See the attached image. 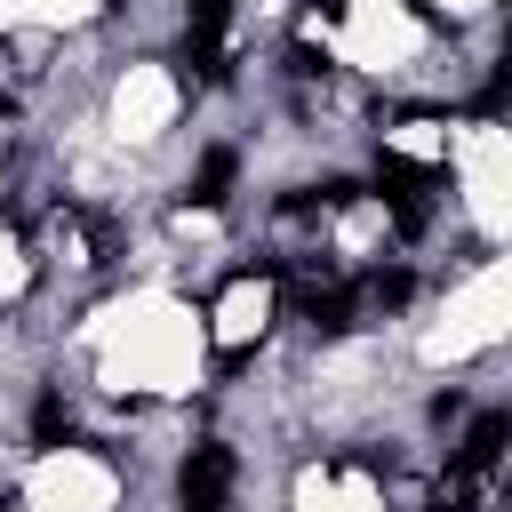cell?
Returning a JSON list of instances; mask_svg holds the SVG:
<instances>
[{
    "instance_id": "6da1fadb",
    "label": "cell",
    "mask_w": 512,
    "mask_h": 512,
    "mask_svg": "<svg viewBox=\"0 0 512 512\" xmlns=\"http://www.w3.org/2000/svg\"><path fill=\"white\" fill-rule=\"evenodd\" d=\"M232 448L224 440H200L192 456H184V472H176V496H184V512H224L232 504Z\"/></svg>"
},
{
    "instance_id": "7a4b0ae2",
    "label": "cell",
    "mask_w": 512,
    "mask_h": 512,
    "mask_svg": "<svg viewBox=\"0 0 512 512\" xmlns=\"http://www.w3.org/2000/svg\"><path fill=\"white\" fill-rule=\"evenodd\" d=\"M432 184H440L432 168H416V160H400V152H376V192L392 200L400 232H424V192H432Z\"/></svg>"
},
{
    "instance_id": "3957f363",
    "label": "cell",
    "mask_w": 512,
    "mask_h": 512,
    "mask_svg": "<svg viewBox=\"0 0 512 512\" xmlns=\"http://www.w3.org/2000/svg\"><path fill=\"white\" fill-rule=\"evenodd\" d=\"M224 16H232V0H192V16H184V64L192 72H224Z\"/></svg>"
},
{
    "instance_id": "277c9868",
    "label": "cell",
    "mask_w": 512,
    "mask_h": 512,
    "mask_svg": "<svg viewBox=\"0 0 512 512\" xmlns=\"http://www.w3.org/2000/svg\"><path fill=\"white\" fill-rule=\"evenodd\" d=\"M504 448H512V416L504 408H480L472 432H464V448H456V472H496Z\"/></svg>"
},
{
    "instance_id": "5b68a950",
    "label": "cell",
    "mask_w": 512,
    "mask_h": 512,
    "mask_svg": "<svg viewBox=\"0 0 512 512\" xmlns=\"http://www.w3.org/2000/svg\"><path fill=\"white\" fill-rule=\"evenodd\" d=\"M352 312H360V296H352V288H304V320H312L320 336H344V328H352Z\"/></svg>"
},
{
    "instance_id": "8992f818",
    "label": "cell",
    "mask_w": 512,
    "mask_h": 512,
    "mask_svg": "<svg viewBox=\"0 0 512 512\" xmlns=\"http://www.w3.org/2000/svg\"><path fill=\"white\" fill-rule=\"evenodd\" d=\"M232 168H240L232 152H208L200 176H192V208H224V200H232Z\"/></svg>"
},
{
    "instance_id": "52a82bcc",
    "label": "cell",
    "mask_w": 512,
    "mask_h": 512,
    "mask_svg": "<svg viewBox=\"0 0 512 512\" xmlns=\"http://www.w3.org/2000/svg\"><path fill=\"white\" fill-rule=\"evenodd\" d=\"M408 288H416V280H408L400 264H384V272H368V280H360L352 296H360V304H384V312H392V304H408Z\"/></svg>"
},
{
    "instance_id": "ba28073f",
    "label": "cell",
    "mask_w": 512,
    "mask_h": 512,
    "mask_svg": "<svg viewBox=\"0 0 512 512\" xmlns=\"http://www.w3.org/2000/svg\"><path fill=\"white\" fill-rule=\"evenodd\" d=\"M472 504H480V472H448L432 488V512H472Z\"/></svg>"
},
{
    "instance_id": "9c48e42d",
    "label": "cell",
    "mask_w": 512,
    "mask_h": 512,
    "mask_svg": "<svg viewBox=\"0 0 512 512\" xmlns=\"http://www.w3.org/2000/svg\"><path fill=\"white\" fill-rule=\"evenodd\" d=\"M32 432H40V440H48V448H56V440H72V408H64V400H56V392H48V400H40V408H32Z\"/></svg>"
},
{
    "instance_id": "30bf717a",
    "label": "cell",
    "mask_w": 512,
    "mask_h": 512,
    "mask_svg": "<svg viewBox=\"0 0 512 512\" xmlns=\"http://www.w3.org/2000/svg\"><path fill=\"white\" fill-rule=\"evenodd\" d=\"M504 56H512V16H504Z\"/></svg>"
},
{
    "instance_id": "8fae6325",
    "label": "cell",
    "mask_w": 512,
    "mask_h": 512,
    "mask_svg": "<svg viewBox=\"0 0 512 512\" xmlns=\"http://www.w3.org/2000/svg\"><path fill=\"white\" fill-rule=\"evenodd\" d=\"M504 512H512V488H504Z\"/></svg>"
}]
</instances>
